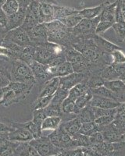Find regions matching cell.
<instances>
[{
    "label": "cell",
    "instance_id": "1",
    "mask_svg": "<svg viewBox=\"0 0 125 156\" xmlns=\"http://www.w3.org/2000/svg\"><path fill=\"white\" fill-rule=\"evenodd\" d=\"M44 23L48 34V41L55 43L65 48L70 47L75 42V38L71 34L70 29L59 20Z\"/></svg>",
    "mask_w": 125,
    "mask_h": 156
},
{
    "label": "cell",
    "instance_id": "2",
    "mask_svg": "<svg viewBox=\"0 0 125 156\" xmlns=\"http://www.w3.org/2000/svg\"><path fill=\"white\" fill-rule=\"evenodd\" d=\"M10 76L11 82L36 84L35 78L31 68L27 63L19 59L12 61Z\"/></svg>",
    "mask_w": 125,
    "mask_h": 156
},
{
    "label": "cell",
    "instance_id": "3",
    "mask_svg": "<svg viewBox=\"0 0 125 156\" xmlns=\"http://www.w3.org/2000/svg\"><path fill=\"white\" fill-rule=\"evenodd\" d=\"M100 20V15L94 19L83 18L74 27L70 29L71 34L75 38V42L81 36H88L95 34V30ZM74 42V43H75ZM73 43V44H74Z\"/></svg>",
    "mask_w": 125,
    "mask_h": 156
},
{
    "label": "cell",
    "instance_id": "4",
    "mask_svg": "<svg viewBox=\"0 0 125 156\" xmlns=\"http://www.w3.org/2000/svg\"><path fill=\"white\" fill-rule=\"evenodd\" d=\"M64 55L66 60L71 63L73 72L84 73V71L88 69L89 62L80 51L73 48L72 46L65 48Z\"/></svg>",
    "mask_w": 125,
    "mask_h": 156
},
{
    "label": "cell",
    "instance_id": "5",
    "mask_svg": "<svg viewBox=\"0 0 125 156\" xmlns=\"http://www.w3.org/2000/svg\"><path fill=\"white\" fill-rule=\"evenodd\" d=\"M116 1L113 3H108L102 9L100 14V20L95 30V34H101L116 23L115 11Z\"/></svg>",
    "mask_w": 125,
    "mask_h": 156
},
{
    "label": "cell",
    "instance_id": "6",
    "mask_svg": "<svg viewBox=\"0 0 125 156\" xmlns=\"http://www.w3.org/2000/svg\"><path fill=\"white\" fill-rule=\"evenodd\" d=\"M40 156H48L52 154H58L60 152V149L57 148L52 144L48 136H41L38 138L33 139L29 142Z\"/></svg>",
    "mask_w": 125,
    "mask_h": 156
},
{
    "label": "cell",
    "instance_id": "7",
    "mask_svg": "<svg viewBox=\"0 0 125 156\" xmlns=\"http://www.w3.org/2000/svg\"><path fill=\"white\" fill-rule=\"evenodd\" d=\"M39 2L34 0L26 9L24 21L20 27L27 32L39 23Z\"/></svg>",
    "mask_w": 125,
    "mask_h": 156
},
{
    "label": "cell",
    "instance_id": "8",
    "mask_svg": "<svg viewBox=\"0 0 125 156\" xmlns=\"http://www.w3.org/2000/svg\"><path fill=\"white\" fill-rule=\"evenodd\" d=\"M3 40L10 41L18 46L23 47V48L34 45L33 43L30 41L27 31L20 27L9 30L5 34Z\"/></svg>",
    "mask_w": 125,
    "mask_h": 156
},
{
    "label": "cell",
    "instance_id": "9",
    "mask_svg": "<svg viewBox=\"0 0 125 156\" xmlns=\"http://www.w3.org/2000/svg\"><path fill=\"white\" fill-rule=\"evenodd\" d=\"M30 67L31 68L32 73L35 78L36 83H38L39 85L42 86L47 81L52 79L48 72V66L43 65L34 60L30 64Z\"/></svg>",
    "mask_w": 125,
    "mask_h": 156
},
{
    "label": "cell",
    "instance_id": "10",
    "mask_svg": "<svg viewBox=\"0 0 125 156\" xmlns=\"http://www.w3.org/2000/svg\"><path fill=\"white\" fill-rule=\"evenodd\" d=\"M30 41L34 46L48 42V34L45 23H38L34 28L27 32Z\"/></svg>",
    "mask_w": 125,
    "mask_h": 156
},
{
    "label": "cell",
    "instance_id": "11",
    "mask_svg": "<svg viewBox=\"0 0 125 156\" xmlns=\"http://www.w3.org/2000/svg\"><path fill=\"white\" fill-rule=\"evenodd\" d=\"M12 61L5 55H0V87H5L11 83Z\"/></svg>",
    "mask_w": 125,
    "mask_h": 156
},
{
    "label": "cell",
    "instance_id": "12",
    "mask_svg": "<svg viewBox=\"0 0 125 156\" xmlns=\"http://www.w3.org/2000/svg\"><path fill=\"white\" fill-rule=\"evenodd\" d=\"M34 85L35 84H33V83L11 82L9 84V87L14 91L16 103H19L27 98V96L31 92Z\"/></svg>",
    "mask_w": 125,
    "mask_h": 156
},
{
    "label": "cell",
    "instance_id": "13",
    "mask_svg": "<svg viewBox=\"0 0 125 156\" xmlns=\"http://www.w3.org/2000/svg\"><path fill=\"white\" fill-rule=\"evenodd\" d=\"M47 43V42H46ZM46 43L38 45L35 48V53H34V60L43 65L48 66L50 62L59 55H55L51 50L47 46Z\"/></svg>",
    "mask_w": 125,
    "mask_h": 156
},
{
    "label": "cell",
    "instance_id": "14",
    "mask_svg": "<svg viewBox=\"0 0 125 156\" xmlns=\"http://www.w3.org/2000/svg\"><path fill=\"white\" fill-rule=\"evenodd\" d=\"M87 80L86 75L82 73H73L67 76L59 77V87L67 90H70L72 87L77 85V83Z\"/></svg>",
    "mask_w": 125,
    "mask_h": 156
},
{
    "label": "cell",
    "instance_id": "15",
    "mask_svg": "<svg viewBox=\"0 0 125 156\" xmlns=\"http://www.w3.org/2000/svg\"><path fill=\"white\" fill-rule=\"evenodd\" d=\"M55 4L40 3L39 5V23H49L55 20Z\"/></svg>",
    "mask_w": 125,
    "mask_h": 156
},
{
    "label": "cell",
    "instance_id": "16",
    "mask_svg": "<svg viewBox=\"0 0 125 156\" xmlns=\"http://www.w3.org/2000/svg\"><path fill=\"white\" fill-rule=\"evenodd\" d=\"M120 104V101H116V100L93 94L92 98L88 105L93 107H97V108H104V109H109V108H116Z\"/></svg>",
    "mask_w": 125,
    "mask_h": 156
},
{
    "label": "cell",
    "instance_id": "17",
    "mask_svg": "<svg viewBox=\"0 0 125 156\" xmlns=\"http://www.w3.org/2000/svg\"><path fill=\"white\" fill-rule=\"evenodd\" d=\"M125 71V63L111 64L102 70L101 77L106 80H115L120 77Z\"/></svg>",
    "mask_w": 125,
    "mask_h": 156
},
{
    "label": "cell",
    "instance_id": "18",
    "mask_svg": "<svg viewBox=\"0 0 125 156\" xmlns=\"http://www.w3.org/2000/svg\"><path fill=\"white\" fill-rule=\"evenodd\" d=\"M8 139L9 140L19 143H27L34 139V136L30 131L24 128H13L12 131L9 133Z\"/></svg>",
    "mask_w": 125,
    "mask_h": 156
},
{
    "label": "cell",
    "instance_id": "19",
    "mask_svg": "<svg viewBox=\"0 0 125 156\" xmlns=\"http://www.w3.org/2000/svg\"><path fill=\"white\" fill-rule=\"evenodd\" d=\"M9 124L12 127L18 128L21 127L27 129L28 131L31 133V134L34 136V139L38 138L40 136H42V129H41V126L38 125L37 123L33 122L32 120L27 121L25 122H12L9 121Z\"/></svg>",
    "mask_w": 125,
    "mask_h": 156
},
{
    "label": "cell",
    "instance_id": "20",
    "mask_svg": "<svg viewBox=\"0 0 125 156\" xmlns=\"http://www.w3.org/2000/svg\"><path fill=\"white\" fill-rule=\"evenodd\" d=\"M25 15H26V9L20 8L16 13L7 16V24H6L7 31L21 27V25L24 21Z\"/></svg>",
    "mask_w": 125,
    "mask_h": 156
},
{
    "label": "cell",
    "instance_id": "21",
    "mask_svg": "<svg viewBox=\"0 0 125 156\" xmlns=\"http://www.w3.org/2000/svg\"><path fill=\"white\" fill-rule=\"evenodd\" d=\"M48 72L52 78L62 77L73 73V69L70 62L66 61L56 66H48Z\"/></svg>",
    "mask_w": 125,
    "mask_h": 156
},
{
    "label": "cell",
    "instance_id": "22",
    "mask_svg": "<svg viewBox=\"0 0 125 156\" xmlns=\"http://www.w3.org/2000/svg\"><path fill=\"white\" fill-rule=\"evenodd\" d=\"M59 87V77H54L41 86L38 97L53 95Z\"/></svg>",
    "mask_w": 125,
    "mask_h": 156
},
{
    "label": "cell",
    "instance_id": "23",
    "mask_svg": "<svg viewBox=\"0 0 125 156\" xmlns=\"http://www.w3.org/2000/svg\"><path fill=\"white\" fill-rule=\"evenodd\" d=\"M81 126H82V122L77 117H75L74 119L62 122L60 124L61 127L71 136H73L75 134L79 133Z\"/></svg>",
    "mask_w": 125,
    "mask_h": 156
},
{
    "label": "cell",
    "instance_id": "24",
    "mask_svg": "<svg viewBox=\"0 0 125 156\" xmlns=\"http://www.w3.org/2000/svg\"><path fill=\"white\" fill-rule=\"evenodd\" d=\"M109 2H104V3L101 4L98 6H95V7L86 8L82 10H79L78 14L84 19H94V18L97 17L101 14L102 9Z\"/></svg>",
    "mask_w": 125,
    "mask_h": 156
},
{
    "label": "cell",
    "instance_id": "25",
    "mask_svg": "<svg viewBox=\"0 0 125 156\" xmlns=\"http://www.w3.org/2000/svg\"><path fill=\"white\" fill-rule=\"evenodd\" d=\"M104 86L106 88L111 90L112 93L116 94V96H119V94H121L122 93L125 92V83L122 81L121 80H110L104 81ZM119 100V98H118Z\"/></svg>",
    "mask_w": 125,
    "mask_h": 156
},
{
    "label": "cell",
    "instance_id": "26",
    "mask_svg": "<svg viewBox=\"0 0 125 156\" xmlns=\"http://www.w3.org/2000/svg\"><path fill=\"white\" fill-rule=\"evenodd\" d=\"M13 156H40L35 149L27 143H20L15 150Z\"/></svg>",
    "mask_w": 125,
    "mask_h": 156
},
{
    "label": "cell",
    "instance_id": "27",
    "mask_svg": "<svg viewBox=\"0 0 125 156\" xmlns=\"http://www.w3.org/2000/svg\"><path fill=\"white\" fill-rule=\"evenodd\" d=\"M19 142L5 140L0 143V156H13Z\"/></svg>",
    "mask_w": 125,
    "mask_h": 156
},
{
    "label": "cell",
    "instance_id": "28",
    "mask_svg": "<svg viewBox=\"0 0 125 156\" xmlns=\"http://www.w3.org/2000/svg\"><path fill=\"white\" fill-rule=\"evenodd\" d=\"M93 40H94V43L96 44V46L99 48L100 50H102L104 51H107V52H112L115 50L120 49L119 47H117L115 44H112V43L109 42L106 40L103 39L102 37H99L96 34L93 37Z\"/></svg>",
    "mask_w": 125,
    "mask_h": 156
},
{
    "label": "cell",
    "instance_id": "29",
    "mask_svg": "<svg viewBox=\"0 0 125 156\" xmlns=\"http://www.w3.org/2000/svg\"><path fill=\"white\" fill-rule=\"evenodd\" d=\"M93 94L91 93V90H88L85 93L80 95V97H78L75 101V111L74 113L77 115L80 110L82 109L83 108H84L85 106H87L88 104L89 103V101H91V99L92 98Z\"/></svg>",
    "mask_w": 125,
    "mask_h": 156
},
{
    "label": "cell",
    "instance_id": "30",
    "mask_svg": "<svg viewBox=\"0 0 125 156\" xmlns=\"http://www.w3.org/2000/svg\"><path fill=\"white\" fill-rule=\"evenodd\" d=\"M87 80L77 83V85H75L74 87H72V88L69 90L68 97L72 98V99H73L74 101H76V99H77V98L80 97V95H82V94H84V93H85L88 90H89V87L88 86L87 83Z\"/></svg>",
    "mask_w": 125,
    "mask_h": 156
},
{
    "label": "cell",
    "instance_id": "31",
    "mask_svg": "<svg viewBox=\"0 0 125 156\" xmlns=\"http://www.w3.org/2000/svg\"><path fill=\"white\" fill-rule=\"evenodd\" d=\"M62 122V118L60 116H48L46 117L41 124V129H57Z\"/></svg>",
    "mask_w": 125,
    "mask_h": 156
},
{
    "label": "cell",
    "instance_id": "32",
    "mask_svg": "<svg viewBox=\"0 0 125 156\" xmlns=\"http://www.w3.org/2000/svg\"><path fill=\"white\" fill-rule=\"evenodd\" d=\"M77 117L80 119L82 123L93 122V121L95 120V115L93 113L91 106L88 105L80 110V112L77 114Z\"/></svg>",
    "mask_w": 125,
    "mask_h": 156
},
{
    "label": "cell",
    "instance_id": "33",
    "mask_svg": "<svg viewBox=\"0 0 125 156\" xmlns=\"http://www.w3.org/2000/svg\"><path fill=\"white\" fill-rule=\"evenodd\" d=\"M16 95H15L14 91L9 87H4V94L3 98L2 101V105L4 107H9L12 105V104H16Z\"/></svg>",
    "mask_w": 125,
    "mask_h": 156
},
{
    "label": "cell",
    "instance_id": "34",
    "mask_svg": "<svg viewBox=\"0 0 125 156\" xmlns=\"http://www.w3.org/2000/svg\"><path fill=\"white\" fill-rule=\"evenodd\" d=\"M90 90H91V93H92L93 94H95V95L108 98H111V99L116 100V101H119L118 97L116 96V94H115L114 93H112L111 90H109V89L106 88L104 85L100 86V87H96V88L90 89Z\"/></svg>",
    "mask_w": 125,
    "mask_h": 156
},
{
    "label": "cell",
    "instance_id": "35",
    "mask_svg": "<svg viewBox=\"0 0 125 156\" xmlns=\"http://www.w3.org/2000/svg\"><path fill=\"white\" fill-rule=\"evenodd\" d=\"M97 132H100L99 127L95 123V121H93V122L82 123V126L80 127L79 133L81 134L87 135V136H91Z\"/></svg>",
    "mask_w": 125,
    "mask_h": 156
},
{
    "label": "cell",
    "instance_id": "36",
    "mask_svg": "<svg viewBox=\"0 0 125 156\" xmlns=\"http://www.w3.org/2000/svg\"><path fill=\"white\" fill-rule=\"evenodd\" d=\"M2 9L5 14L9 16L16 13L20 9V5L16 0H6L5 4L2 6Z\"/></svg>",
    "mask_w": 125,
    "mask_h": 156
},
{
    "label": "cell",
    "instance_id": "37",
    "mask_svg": "<svg viewBox=\"0 0 125 156\" xmlns=\"http://www.w3.org/2000/svg\"><path fill=\"white\" fill-rule=\"evenodd\" d=\"M52 96L53 95L45 96V97H38L37 99L32 103V105H31L32 111L36 109L45 108V107L48 106L50 104V102H51V101H52Z\"/></svg>",
    "mask_w": 125,
    "mask_h": 156
},
{
    "label": "cell",
    "instance_id": "38",
    "mask_svg": "<svg viewBox=\"0 0 125 156\" xmlns=\"http://www.w3.org/2000/svg\"><path fill=\"white\" fill-rule=\"evenodd\" d=\"M68 94H69V90L59 87V88L57 89V90L55 91V94L52 96V99L51 101V103L55 104V105H62V101L67 98Z\"/></svg>",
    "mask_w": 125,
    "mask_h": 156
},
{
    "label": "cell",
    "instance_id": "39",
    "mask_svg": "<svg viewBox=\"0 0 125 156\" xmlns=\"http://www.w3.org/2000/svg\"><path fill=\"white\" fill-rule=\"evenodd\" d=\"M83 18L78 14V13H76V14L70 15V16H68L66 17L63 18L61 20H59L60 22H62L65 26L68 27V28L72 29L73 27H74L79 22L82 20Z\"/></svg>",
    "mask_w": 125,
    "mask_h": 156
},
{
    "label": "cell",
    "instance_id": "40",
    "mask_svg": "<svg viewBox=\"0 0 125 156\" xmlns=\"http://www.w3.org/2000/svg\"><path fill=\"white\" fill-rule=\"evenodd\" d=\"M61 108H62V114H66V115L75 114V101L67 96L66 99L62 101Z\"/></svg>",
    "mask_w": 125,
    "mask_h": 156
},
{
    "label": "cell",
    "instance_id": "41",
    "mask_svg": "<svg viewBox=\"0 0 125 156\" xmlns=\"http://www.w3.org/2000/svg\"><path fill=\"white\" fill-rule=\"evenodd\" d=\"M116 114H113V115H104V116H101L97 118V119L95 120V123L98 125V127H99V131L101 128L110 124L111 122L114 120L115 118H116Z\"/></svg>",
    "mask_w": 125,
    "mask_h": 156
},
{
    "label": "cell",
    "instance_id": "42",
    "mask_svg": "<svg viewBox=\"0 0 125 156\" xmlns=\"http://www.w3.org/2000/svg\"><path fill=\"white\" fill-rule=\"evenodd\" d=\"M112 54V64L125 63V55L120 49H117L111 52Z\"/></svg>",
    "mask_w": 125,
    "mask_h": 156
},
{
    "label": "cell",
    "instance_id": "43",
    "mask_svg": "<svg viewBox=\"0 0 125 156\" xmlns=\"http://www.w3.org/2000/svg\"><path fill=\"white\" fill-rule=\"evenodd\" d=\"M112 27L122 40H125V23H115Z\"/></svg>",
    "mask_w": 125,
    "mask_h": 156
},
{
    "label": "cell",
    "instance_id": "44",
    "mask_svg": "<svg viewBox=\"0 0 125 156\" xmlns=\"http://www.w3.org/2000/svg\"><path fill=\"white\" fill-rule=\"evenodd\" d=\"M12 129H13V127L10 126L9 122L6 123L5 121L0 120V133H2V132H8V133H9L10 131H12Z\"/></svg>",
    "mask_w": 125,
    "mask_h": 156
},
{
    "label": "cell",
    "instance_id": "45",
    "mask_svg": "<svg viewBox=\"0 0 125 156\" xmlns=\"http://www.w3.org/2000/svg\"><path fill=\"white\" fill-rule=\"evenodd\" d=\"M0 24L6 28L7 24V15L5 14L2 8H0Z\"/></svg>",
    "mask_w": 125,
    "mask_h": 156
},
{
    "label": "cell",
    "instance_id": "46",
    "mask_svg": "<svg viewBox=\"0 0 125 156\" xmlns=\"http://www.w3.org/2000/svg\"><path fill=\"white\" fill-rule=\"evenodd\" d=\"M20 5V8L21 9H27V8L28 7L30 4L34 1V0H16Z\"/></svg>",
    "mask_w": 125,
    "mask_h": 156
},
{
    "label": "cell",
    "instance_id": "47",
    "mask_svg": "<svg viewBox=\"0 0 125 156\" xmlns=\"http://www.w3.org/2000/svg\"><path fill=\"white\" fill-rule=\"evenodd\" d=\"M116 115H125V102L120 103L116 108Z\"/></svg>",
    "mask_w": 125,
    "mask_h": 156
},
{
    "label": "cell",
    "instance_id": "48",
    "mask_svg": "<svg viewBox=\"0 0 125 156\" xmlns=\"http://www.w3.org/2000/svg\"><path fill=\"white\" fill-rule=\"evenodd\" d=\"M7 30L6 28L4 27H2V25L0 24V45L2 44V41H3V38L5 37V34L7 33Z\"/></svg>",
    "mask_w": 125,
    "mask_h": 156
},
{
    "label": "cell",
    "instance_id": "49",
    "mask_svg": "<svg viewBox=\"0 0 125 156\" xmlns=\"http://www.w3.org/2000/svg\"><path fill=\"white\" fill-rule=\"evenodd\" d=\"M36 2L39 3H49V4H55V2L54 0H34Z\"/></svg>",
    "mask_w": 125,
    "mask_h": 156
},
{
    "label": "cell",
    "instance_id": "50",
    "mask_svg": "<svg viewBox=\"0 0 125 156\" xmlns=\"http://www.w3.org/2000/svg\"><path fill=\"white\" fill-rule=\"evenodd\" d=\"M121 11H122V16H123V18L125 21V1H122Z\"/></svg>",
    "mask_w": 125,
    "mask_h": 156
},
{
    "label": "cell",
    "instance_id": "51",
    "mask_svg": "<svg viewBox=\"0 0 125 156\" xmlns=\"http://www.w3.org/2000/svg\"><path fill=\"white\" fill-rule=\"evenodd\" d=\"M4 87H0V105H2V101L3 98Z\"/></svg>",
    "mask_w": 125,
    "mask_h": 156
},
{
    "label": "cell",
    "instance_id": "52",
    "mask_svg": "<svg viewBox=\"0 0 125 156\" xmlns=\"http://www.w3.org/2000/svg\"><path fill=\"white\" fill-rule=\"evenodd\" d=\"M119 79H120V80H121L122 81H123L125 83V71H124V72H123V74H122L121 76H120V77H119Z\"/></svg>",
    "mask_w": 125,
    "mask_h": 156
},
{
    "label": "cell",
    "instance_id": "53",
    "mask_svg": "<svg viewBox=\"0 0 125 156\" xmlns=\"http://www.w3.org/2000/svg\"><path fill=\"white\" fill-rule=\"evenodd\" d=\"M5 2H6V0H0V8H2V6L5 4Z\"/></svg>",
    "mask_w": 125,
    "mask_h": 156
},
{
    "label": "cell",
    "instance_id": "54",
    "mask_svg": "<svg viewBox=\"0 0 125 156\" xmlns=\"http://www.w3.org/2000/svg\"><path fill=\"white\" fill-rule=\"evenodd\" d=\"M57 156H66V154H64V153L62 152V150H61L60 152H59V154H57Z\"/></svg>",
    "mask_w": 125,
    "mask_h": 156
},
{
    "label": "cell",
    "instance_id": "55",
    "mask_svg": "<svg viewBox=\"0 0 125 156\" xmlns=\"http://www.w3.org/2000/svg\"><path fill=\"white\" fill-rule=\"evenodd\" d=\"M48 156H57V154H52V155H48Z\"/></svg>",
    "mask_w": 125,
    "mask_h": 156
}]
</instances>
